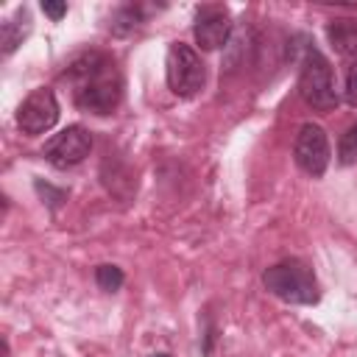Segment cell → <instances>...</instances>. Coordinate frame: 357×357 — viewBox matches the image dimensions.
Segmentation results:
<instances>
[{
    "label": "cell",
    "mask_w": 357,
    "mask_h": 357,
    "mask_svg": "<svg viewBox=\"0 0 357 357\" xmlns=\"http://www.w3.org/2000/svg\"><path fill=\"white\" fill-rule=\"evenodd\" d=\"M33 31V20H31V11L25 6H20L11 17H6L0 22V53L3 56H11Z\"/></svg>",
    "instance_id": "obj_9"
},
{
    "label": "cell",
    "mask_w": 357,
    "mask_h": 357,
    "mask_svg": "<svg viewBox=\"0 0 357 357\" xmlns=\"http://www.w3.org/2000/svg\"><path fill=\"white\" fill-rule=\"evenodd\" d=\"M148 357H170L167 351H159V354H148Z\"/></svg>",
    "instance_id": "obj_18"
},
{
    "label": "cell",
    "mask_w": 357,
    "mask_h": 357,
    "mask_svg": "<svg viewBox=\"0 0 357 357\" xmlns=\"http://www.w3.org/2000/svg\"><path fill=\"white\" fill-rule=\"evenodd\" d=\"M262 287L284 304H318L321 284L310 262L301 257H284L262 271Z\"/></svg>",
    "instance_id": "obj_3"
},
{
    "label": "cell",
    "mask_w": 357,
    "mask_h": 357,
    "mask_svg": "<svg viewBox=\"0 0 357 357\" xmlns=\"http://www.w3.org/2000/svg\"><path fill=\"white\" fill-rule=\"evenodd\" d=\"M192 36L201 50L226 47L231 39V11L223 3H204L195 8Z\"/></svg>",
    "instance_id": "obj_8"
},
{
    "label": "cell",
    "mask_w": 357,
    "mask_h": 357,
    "mask_svg": "<svg viewBox=\"0 0 357 357\" xmlns=\"http://www.w3.org/2000/svg\"><path fill=\"white\" fill-rule=\"evenodd\" d=\"M33 190H36V195L42 198V204L50 209V212H56L64 201H67V190L64 187H53L50 181H42V178H33Z\"/></svg>",
    "instance_id": "obj_14"
},
{
    "label": "cell",
    "mask_w": 357,
    "mask_h": 357,
    "mask_svg": "<svg viewBox=\"0 0 357 357\" xmlns=\"http://www.w3.org/2000/svg\"><path fill=\"white\" fill-rule=\"evenodd\" d=\"M326 39L335 53L357 61V17H335L326 22Z\"/></svg>",
    "instance_id": "obj_10"
},
{
    "label": "cell",
    "mask_w": 357,
    "mask_h": 357,
    "mask_svg": "<svg viewBox=\"0 0 357 357\" xmlns=\"http://www.w3.org/2000/svg\"><path fill=\"white\" fill-rule=\"evenodd\" d=\"M293 162L298 165L301 173L321 178L332 162V145H329V134L324 126L307 120L298 126L296 139H293Z\"/></svg>",
    "instance_id": "obj_5"
},
{
    "label": "cell",
    "mask_w": 357,
    "mask_h": 357,
    "mask_svg": "<svg viewBox=\"0 0 357 357\" xmlns=\"http://www.w3.org/2000/svg\"><path fill=\"white\" fill-rule=\"evenodd\" d=\"M215 337H218V329H215L212 318H206V329H204V343H201V354H204V357H209V354H212Z\"/></svg>",
    "instance_id": "obj_17"
},
{
    "label": "cell",
    "mask_w": 357,
    "mask_h": 357,
    "mask_svg": "<svg viewBox=\"0 0 357 357\" xmlns=\"http://www.w3.org/2000/svg\"><path fill=\"white\" fill-rule=\"evenodd\" d=\"M123 282H126V273H123L120 265L103 262V265L95 268V284H98L103 293H117V290L123 287Z\"/></svg>",
    "instance_id": "obj_12"
},
{
    "label": "cell",
    "mask_w": 357,
    "mask_h": 357,
    "mask_svg": "<svg viewBox=\"0 0 357 357\" xmlns=\"http://www.w3.org/2000/svg\"><path fill=\"white\" fill-rule=\"evenodd\" d=\"M343 100H346L349 106H354V109H357V61H351V64H349V70H346Z\"/></svg>",
    "instance_id": "obj_15"
},
{
    "label": "cell",
    "mask_w": 357,
    "mask_h": 357,
    "mask_svg": "<svg viewBox=\"0 0 357 357\" xmlns=\"http://www.w3.org/2000/svg\"><path fill=\"white\" fill-rule=\"evenodd\" d=\"M165 81L176 98H195L206 86V64L187 42H170L165 56Z\"/></svg>",
    "instance_id": "obj_4"
},
{
    "label": "cell",
    "mask_w": 357,
    "mask_h": 357,
    "mask_svg": "<svg viewBox=\"0 0 357 357\" xmlns=\"http://www.w3.org/2000/svg\"><path fill=\"white\" fill-rule=\"evenodd\" d=\"M337 165L340 167H349V165H357V120L340 134L337 139Z\"/></svg>",
    "instance_id": "obj_13"
},
{
    "label": "cell",
    "mask_w": 357,
    "mask_h": 357,
    "mask_svg": "<svg viewBox=\"0 0 357 357\" xmlns=\"http://www.w3.org/2000/svg\"><path fill=\"white\" fill-rule=\"evenodd\" d=\"M61 106L50 86H36L25 95V100L17 106V128L25 137H42L59 123Z\"/></svg>",
    "instance_id": "obj_6"
},
{
    "label": "cell",
    "mask_w": 357,
    "mask_h": 357,
    "mask_svg": "<svg viewBox=\"0 0 357 357\" xmlns=\"http://www.w3.org/2000/svg\"><path fill=\"white\" fill-rule=\"evenodd\" d=\"M145 20H148V8H145V6H139V3H126V6H120V8L112 11V17H109V31H112L114 36H131L134 31H139V28L145 25Z\"/></svg>",
    "instance_id": "obj_11"
},
{
    "label": "cell",
    "mask_w": 357,
    "mask_h": 357,
    "mask_svg": "<svg viewBox=\"0 0 357 357\" xmlns=\"http://www.w3.org/2000/svg\"><path fill=\"white\" fill-rule=\"evenodd\" d=\"M290 56L298 64V95L307 106L318 112H332L340 103L337 86H335V70L329 59L321 53L315 39L310 33H293L290 36Z\"/></svg>",
    "instance_id": "obj_2"
},
{
    "label": "cell",
    "mask_w": 357,
    "mask_h": 357,
    "mask_svg": "<svg viewBox=\"0 0 357 357\" xmlns=\"http://www.w3.org/2000/svg\"><path fill=\"white\" fill-rule=\"evenodd\" d=\"M92 151V131L73 123L61 131H56L45 145H42V156L59 167V170H70L75 165H81Z\"/></svg>",
    "instance_id": "obj_7"
},
{
    "label": "cell",
    "mask_w": 357,
    "mask_h": 357,
    "mask_svg": "<svg viewBox=\"0 0 357 357\" xmlns=\"http://www.w3.org/2000/svg\"><path fill=\"white\" fill-rule=\"evenodd\" d=\"M39 8H42V14H47L53 22H59L64 14H67V3H53V0H42L39 3Z\"/></svg>",
    "instance_id": "obj_16"
},
{
    "label": "cell",
    "mask_w": 357,
    "mask_h": 357,
    "mask_svg": "<svg viewBox=\"0 0 357 357\" xmlns=\"http://www.w3.org/2000/svg\"><path fill=\"white\" fill-rule=\"evenodd\" d=\"M61 81L73 89V103L78 112L106 117L123 100V75L117 61L103 50L78 53L61 73Z\"/></svg>",
    "instance_id": "obj_1"
}]
</instances>
